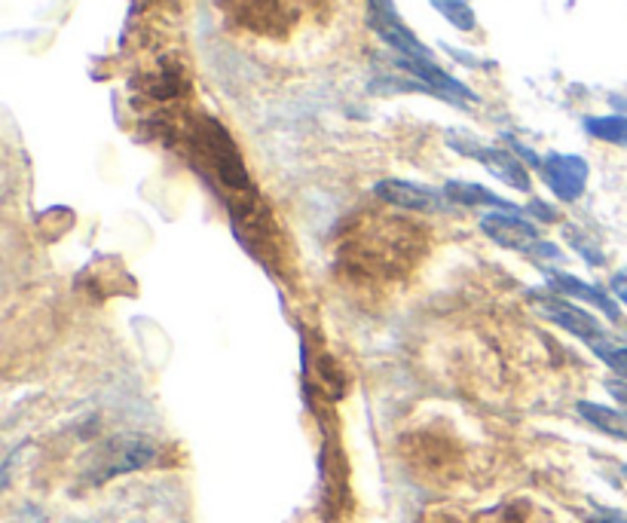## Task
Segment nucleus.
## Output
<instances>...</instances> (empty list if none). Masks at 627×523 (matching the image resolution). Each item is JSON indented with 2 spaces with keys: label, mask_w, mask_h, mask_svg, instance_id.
<instances>
[{
  "label": "nucleus",
  "mask_w": 627,
  "mask_h": 523,
  "mask_svg": "<svg viewBox=\"0 0 627 523\" xmlns=\"http://www.w3.org/2000/svg\"><path fill=\"white\" fill-rule=\"evenodd\" d=\"M429 236L423 227L398 215H364L349 224L337 243V260L349 276L389 281L420 264Z\"/></svg>",
  "instance_id": "nucleus-1"
},
{
  "label": "nucleus",
  "mask_w": 627,
  "mask_h": 523,
  "mask_svg": "<svg viewBox=\"0 0 627 523\" xmlns=\"http://www.w3.org/2000/svg\"><path fill=\"white\" fill-rule=\"evenodd\" d=\"M227 13L257 34H285L316 0H224Z\"/></svg>",
  "instance_id": "nucleus-2"
},
{
  "label": "nucleus",
  "mask_w": 627,
  "mask_h": 523,
  "mask_svg": "<svg viewBox=\"0 0 627 523\" xmlns=\"http://www.w3.org/2000/svg\"><path fill=\"white\" fill-rule=\"evenodd\" d=\"M448 141L456 154L474 156V160H477L493 178H500L502 184H508V187H514V191L521 193L533 191V181H530V172H526L524 160L514 154V151H505V147H486L481 141H474L472 135H460V132H448Z\"/></svg>",
  "instance_id": "nucleus-3"
},
{
  "label": "nucleus",
  "mask_w": 627,
  "mask_h": 523,
  "mask_svg": "<svg viewBox=\"0 0 627 523\" xmlns=\"http://www.w3.org/2000/svg\"><path fill=\"white\" fill-rule=\"evenodd\" d=\"M156 447L144 438H111L107 444H102L92 457L90 469H86V478L92 484H104L116 474L135 472V469H144L147 462H154Z\"/></svg>",
  "instance_id": "nucleus-4"
},
{
  "label": "nucleus",
  "mask_w": 627,
  "mask_h": 523,
  "mask_svg": "<svg viewBox=\"0 0 627 523\" xmlns=\"http://www.w3.org/2000/svg\"><path fill=\"white\" fill-rule=\"evenodd\" d=\"M481 233L490 243H496L500 248L508 252H524V255H557V248H548V243H542V233L530 221V217L517 215V212H486L481 217Z\"/></svg>",
  "instance_id": "nucleus-5"
},
{
  "label": "nucleus",
  "mask_w": 627,
  "mask_h": 523,
  "mask_svg": "<svg viewBox=\"0 0 627 523\" xmlns=\"http://www.w3.org/2000/svg\"><path fill=\"white\" fill-rule=\"evenodd\" d=\"M530 300H533V309L538 312V319H545L551 321V325H557V328H564L566 334H573L578 340H585L588 346L600 343L603 337H606V328L597 321L594 312L576 307L573 300H566L561 294L554 291L533 294Z\"/></svg>",
  "instance_id": "nucleus-6"
},
{
  "label": "nucleus",
  "mask_w": 627,
  "mask_h": 523,
  "mask_svg": "<svg viewBox=\"0 0 627 523\" xmlns=\"http://www.w3.org/2000/svg\"><path fill=\"white\" fill-rule=\"evenodd\" d=\"M373 196L386 205H395L404 212H417V215H438V212H448L450 199L444 191L435 187H425V184H413V181L401 178H386L373 187Z\"/></svg>",
  "instance_id": "nucleus-7"
},
{
  "label": "nucleus",
  "mask_w": 627,
  "mask_h": 523,
  "mask_svg": "<svg viewBox=\"0 0 627 523\" xmlns=\"http://www.w3.org/2000/svg\"><path fill=\"white\" fill-rule=\"evenodd\" d=\"M542 178L551 187V193L561 199V203H573L578 199L585 187H588V175L590 168L588 163L576 154H548L542 156Z\"/></svg>",
  "instance_id": "nucleus-8"
},
{
  "label": "nucleus",
  "mask_w": 627,
  "mask_h": 523,
  "mask_svg": "<svg viewBox=\"0 0 627 523\" xmlns=\"http://www.w3.org/2000/svg\"><path fill=\"white\" fill-rule=\"evenodd\" d=\"M398 64L408 71L410 78H417V83L423 86L425 92H432L438 99H444V102H453V104H474L477 102V95H474L465 83H460L456 78H450L448 71H441L435 64V59H398Z\"/></svg>",
  "instance_id": "nucleus-9"
},
{
  "label": "nucleus",
  "mask_w": 627,
  "mask_h": 523,
  "mask_svg": "<svg viewBox=\"0 0 627 523\" xmlns=\"http://www.w3.org/2000/svg\"><path fill=\"white\" fill-rule=\"evenodd\" d=\"M542 273H545V281H548L554 294L576 297V300H588L590 307L600 309L603 316L613 319L615 325L625 321L621 309H618V300H615L613 294H606L603 288H597V285H590V281L585 279H576V276H569V273H561V269H542Z\"/></svg>",
  "instance_id": "nucleus-10"
},
{
  "label": "nucleus",
  "mask_w": 627,
  "mask_h": 523,
  "mask_svg": "<svg viewBox=\"0 0 627 523\" xmlns=\"http://www.w3.org/2000/svg\"><path fill=\"white\" fill-rule=\"evenodd\" d=\"M371 28L386 40V43H389V47H392V50L401 52L404 59H435L423 40L417 38V34L404 25L401 16H371Z\"/></svg>",
  "instance_id": "nucleus-11"
},
{
  "label": "nucleus",
  "mask_w": 627,
  "mask_h": 523,
  "mask_svg": "<svg viewBox=\"0 0 627 523\" xmlns=\"http://www.w3.org/2000/svg\"><path fill=\"white\" fill-rule=\"evenodd\" d=\"M444 193L453 205H465V208H496V212H517L508 199H502L493 191H486L481 184H472V181H448L444 184Z\"/></svg>",
  "instance_id": "nucleus-12"
},
{
  "label": "nucleus",
  "mask_w": 627,
  "mask_h": 523,
  "mask_svg": "<svg viewBox=\"0 0 627 523\" xmlns=\"http://www.w3.org/2000/svg\"><path fill=\"white\" fill-rule=\"evenodd\" d=\"M578 413L582 420L590 422L597 432L609 434L615 441H625L627 444V413L621 408H606V404H597V401H578Z\"/></svg>",
  "instance_id": "nucleus-13"
},
{
  "label": "nucleus",
  "mask_w": 627,
  "mask_h": 523,
  "mask_svg": "<svg viewBox=\"0 0 627 523\" xmlns=\"http://www.w3.org/2000/svg\"><path fill=\"white\" fill-rule=\"evenodd\" d=\"M585 129H588L594 139L615 144V147H625L627 151V116H588V120H585Z\"/></svg>",
  "instance_id": "nucleus-14"
},
{
  "label": "nucleus",
  "mask_w": 627,
  "mask_h": 523,
  "mask_svg": "<svg viewBox=\"0 0 627 523\" xmlns=\"http://www.w3.org/2000/svg\"><path fill=\"white\" fill-rule=\"evenodd\" d=\"M438 13L448 19L450 25L456 31H474L477 28V19H474V10L469 0H432Z\"/></svg>",
  "instance_id": "nucleus-15"
},
{
  "label": "nucleus",
  "mask_w": 627,
  "mask_h": 523,
  "mask_svg": "<svg viewBox=\"0 0 627 523\" xmlns=\"http://www.w3.org/2000/svg\"><path fill=\"white\" fill-rule=\"evenodd\" d=\"M590 349H594V356L600 358L606 368L613 370L615 380H627V346L625 343L603 337L600 343H594Z\"/></svg>",
  "instance_id": "nucleus-16"
},
{
  "label": "nucleus",
  "mask_w": 627,
  "mask_h": 523,
  "mask_svg": "<svg viewBox=\"0 0 627 523\" xmlns=\"http://www.w3.org/2000/svg\"><path fill=\"white\" fill-rule=\"evenodd\" d=\"M566 239H569V245H573V248H576L578 255L585 257L588 264H594V267H597V264H603V252L597 248V245L590 243L588 236H582V233L573 230V227H566Z\"/></svg>",
  "instance_id": "nucleus-17"
},
{
  "label": "nucleus",
  "mask_w": 627,
  "mask_h": 523,
  "mask_svg": "<svg viewBox=\"0 0 627 523\" xmlns=\"http://www.w3.org/2000/svg\"><path fill=\"white\" fill-rule=\"evenodd\" d=\"M609 294H613L618 304H625L627 307V269L613 273V279H609Z\"/></svg>",
  "instance_id": "nucleus-18"
},
{
  "label": "nucleus",
  "mask_w": 627,
  "mask_h": 523,
  "mask_svg": "<svg viewBox=\"0 0 627 523\" xmlns=\"http://www.w3.org/2000/svg\"><path fill=\"white\" fill-rule=\"evenodd\" d=\"M606 392L618 401V408L627 413V380H609L606 383Z\"/></svg>",
  "instance_id": "nucleus-19"
},
{
  "label": "nucleus",
  "mask_w": 627,
  "mask_h": 523,
  "mask_svg": "<svg viewBox=\"0 0 627 523\" xmlns=\"http://www.w3.org/2000/svg\"><path fill=\"white\" fill-rule=\"evenodd\" d=\"M530 212H533L536 217H542L545 224H554V221H557V212H554L551 205L538 203V199H533V203H530Z\"/></svg>",
  "instance_id": "nucleus-20"
}]
</instances>
